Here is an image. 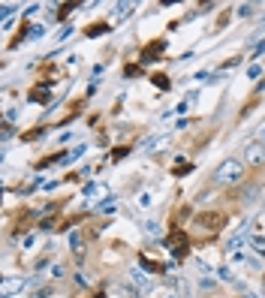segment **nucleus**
I'll list each match as a JSON object with an SVG mask.
<instances>
[{"mask_svg": "<svg viewBox=\"0 0 265 298\" xmlns=\"http://www.w3.org/2000/svg\"><path fill=\"white\" fill-rule=\"evenodd\" d=\"M211 181H214V184H220V187L241 184V181H244V160H238V157H229V160H223V163L214 169Z\"/></svg>", "mask_w": 265, "mask_h": 298, "instance_id": "nucleus-1", "label": "nucleus"}, {"mask_svg": "<svg viewBox=\"0 0 265 298\" xmlns=\"http://www.w3.org/2000/svg\"><path fill=\"white\" fill-rule=\"evenodd\" d=\"M244 166H250V169H262L265 166V142H247V148H244Z\"/></svg>", "mask_w": 265, "mask_h": 298, "instance_id": "nucleus-2", "label": "nucleus"}, {"mask_svg": "<svg viewBox=\"0 0 265 298\" xmlns=\"http://www.w3.org/2000/svg\"><path fill=\"white\" fill-rule=\"evenodd\" d=\"M163 51H166V39L163 36H157V39H151V42L142 48V58H139V61H142V64H154Z\"/></svg>", "mask_w": 265, "mask_h": 298, "instance_id": "nucleus-3", "label": "nucleus"}, {"mask_svg": "<svg viewBox=\"0 0 265 298\" xmlns=\"http://www.w3.org/2000/svg\"><path fill=\"white\" fill-rule=\"evenodd\" d=\"M193 223H196L199 229H220V226H223V214H217V211H202V214H196V220H193Z\"/></svg>", "mask_w": 265, "mask_h": 298, "instance_id": "nucleus-4", "label": "nucleus"}, {"mask_svg": "<svg viewBox=\"0 0 265 298\" xmlns=\"http://www.w3.org/2000/svg\"><path fill=\"white\" fill-rule=\"evenodd\" d=\"M166 244H172V247H175V259H184V256L190 253V247H187V235H184L181 229L172 232V235L166 238Z\"/></svg>", "mask_w": 265, "mask_h": 298, "instance_id": "nucleus-5", "label": "nucleus"}, {"mask_svg": "<svg viewBox=\"0 0 265 298\" xmlns=\"http://www.w3.org/2000/svg\"><path fill=\"white\" fill-rule=\"evenodd\" d=\"M69 241H72V250H75V259L82 262V259H85V244H82V235H78V232H72V235H69Z\"/></svg>", "mask_w": 265, "mask_h": 298, "instance_id": "nucleus-6", "label": "nucleus"}, {"mask_svg": "<svg viewBox=\"0 0 265 298\" xmlns=\"http://www.w3.org/2000/svg\"><path fill=\"white\" fill-rule=\"evenodd\" d=\"M21 286H24V280H6V283H3V289H0V295H3V298H9L12 292H18Z\"/></svg>", "mask_w": 265, "mask_h": 298, "instance_id": "nucleus-7", "label": "nucleus"}, {"mask_svg": "<svg viewBox=\"0 0 265 298\" xmlns=\"http://www.w3.org/2000/svg\"><path fill=\"white\" fill-rule=\"evenodd\" d=\"M151 82H154V85H157L160 91H169V88H172V82H169V75H163V72H154V75H151Z\"/></svg>", "mask_w": 265, "mask_h": 298, "instance_id": "nucleus-8", "label": "nucleus"}, {"mask_svg": "<svg viewBox=\"0 0 265 298\" xmlns=\"http://www.w3.org/2000/svg\"><path fill=\"white\" fill-rule=\"evenodd\" d=\"M112 28L105 24V21H99V24H91V28H85V36H97V33H109Z\"/></svg>", "mask_w": 265, "mask_h": 298, "instance_id": "nucleus-9", "label": "nucleus"}, {"mask_svg": "<svg viewBox=\"0 0 265 298\" xmlns=\"http://www.w3.org/2000/svg\"><path fill=\"white\" fill-rule=\"evenodd\" d=\"M48 97H51V94H48V91H42V88H33V91H31L33 102H48Z\"/></svg>", "mask_w": 265, "mask_h": 298, "instance_id": "nucleus-10", "label": "nucleus"}, {"mask_svg": "<svg viewBox=\"0 0 265 298\" xmlns=\"http://www.w3.org/2000/svg\"><path fill=\"white\" fill-rule=\"evenodd\" d=\"M132 283H136L139 289H151V280H148L145 274H132Z\"/></svg>", "mask_w": 265, "mask_h": 298, "instance_id": "nucleus-11", "label": "nucleus"}, {"mask_svg": "<svg viewBox=\"0 0 265 298\" xmlns=\"http://www.w3.org/2000/svg\"><path fill=\"white\" fill-rule=\"evenodd\" d=\"M42 127H36V130H31V132H21V139H24V142H33V139H39V136H42Z\"/></svg>", "mask_w": 265, "mask_h": 298, "instance_id": "nucleus-12", "label": "nucleus"}, {"mask_svg": "<svg viewBox=\"0 0 265 298\" xmlns=\"http://www.w3.org/2000/svg\"><path fill=\"white\" fill-rule=\"evenodd\" d=\"M127 151H130V148H115V151H112V160H115V163H118V160H124V157H127Z\"/></svg>", "mask_w": 265, "mask_h": 298, "instance_id": "nucleus-13", "label": "nucleus"}, {"mask_svg": "<svg viewBox=\"0 0 265 298\" xmlns=\"http://www.w3.org/2000/svg\"><path fill=\"white\" fill-rule=\"evenodd\" d=\"M238 15H241V18H247V15H253V6H250V3H244V6H238Z\"/></svg>", "mask_w": 265, "mask_h": 298, "instance_id": "nucleus-14", "label": "nucleus"}, {"mask_svg": "<svg viewBox=\"0 0 265 298\" xmlns=\"http://www.w3.org/2000/svg\"><path fill=\"white\" fill-rule=\"evenodd\" d=\"M145 232H148V235H157V232H160V226L151 220V223H145Z\"/></svg>", "mask_w": 265, "mask_h": 298, "instance_id": "nucleus-15", "label": "nucleus"}, {"mask_svg": "<svg viewBox=\"0 0 265 298\" xmlns=\"http://www.w3.org/2000/svg\"><path fill=\"white\" fill-rule=\"evenodd\" d=\"M124 72H127L130 78H132V75H139V64H130V66H127V69H124Z\"/></svg>", "mask_w": 265, "mask_h": 298, "instance_id": "nucleus-16", "label": "nucleus"}, {"mask_svg": "<svg viewBox=\"0 0 265 298\" xmlns=\"http://www.w3.org/2000/svg\"><path fill=\"white\" fill-rule=\"evenodd\" d=\"M190 169H193V166H175V175H187Z\"/></svg>", "mask_w": 265, "mask_h": 298, "instance_id": "nucleus-17", "label": "nucleus"}, {"mask_svg": "<svg viewBox=\"0 0 265 298\" xmlns=\"http://www.w3.org/2000/svg\"><path fill=\"white\" fill-rule=\"evenodd\" d=\"M48 292H51V289H39V292H36V295H33V298H45V295H48Z\"/></svg>", "mask_w": 265, "mask_h": 298, "instance_id": "nucleus-18", "label": "nucleus"}, {"mask_svg": "<svg viewBox=\"0 0 265 298\" xmlns=\"http://www.w3.org/2000/svg\"><path fill=\"white\" fill-rule=\"evenodd\" d=\"M244 298H256V295H250V292H244Z\"/></svg>", "mask_w": 265, "mask_h": 298, "instance_id": "nucleus-19", "label": "nucleus"}]
</instances>
